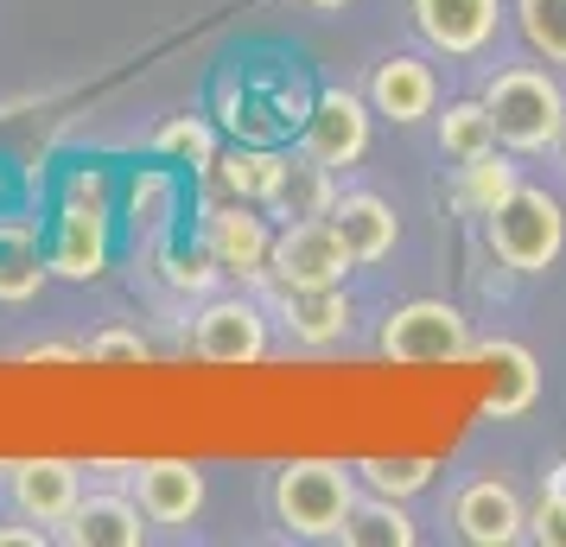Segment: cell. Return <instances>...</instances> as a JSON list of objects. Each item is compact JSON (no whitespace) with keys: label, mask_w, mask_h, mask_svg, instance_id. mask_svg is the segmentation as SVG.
I'll use <instances>...</instances> for the list:
<instances>
[{"label":"cell","mask_w":566,"mask_h":547,"mask_svg":"<svg viewBox=\"0 0 566 547\" xmlns=\"http://www.w3.org/2000/svg\"><path fill=\"white\" fill-rule=\"evenodd\" d=\"M205 255L242 281V287H268V261H274V223L261 217L249 198H223L205 210Z\"/></svg>","instance_id":"6"},{"label":"cell","mask_w":566,"mask_h":547,"mask_svg":"<svg viewBox=\"0 0 566 547\" xmlns=\"http://www.w3.org/2000/svg\"><path fill=\"white\" fill-rule=\"evenodd\" d=\"M217 274H223V267H217L205 249H198V255H172V261H166V281H172V287H185V293H210V281H217Z\"/></svg>","instance_id":"30"},{"label":"cell","mask_w":566,"mask_h":547,"mask_svg":"<svg viewBox=\"0 0 566 547\" xmlns=\"http://www.w3.org/2000/svg\"><path fill=\"white\" fill-rule=\"evenodd\" d=\"M134 496H140V516L159 528H191L205 516V471L191 459H147L134 465Z\"/></svg>","instance_id":"13"},{"label":"cell","mask_w":566,"mask_h":547,"mask_svg":"<svg viewBox=\"0 0 566 547\" xmlns=\"http://www.w3.org/2000/svg\"><path fill=\"white\" fill-rule=\"evenodd\" d=\"M484 242L510 274H547V267L560 261V249H566L560 198L541 191V185H515L510 198L484 217Z\"/></svg>","instance_id":"3"},{"label":"cell","mask_w":566,"mask_h":547,"mask_svg":"<svg viewBox=\"0 0 566 547\" xmlns=\"http://www.w3.org/2000/svg\"><path fill=\"white\" fill-rule=\"evenodd\" d=\"M57 541L71 547H140L147 522H140V496H122V491H90L77 496V509L52 528Z\"/></svg>","instance_id":"17"},{"label":"cell","mask_w":566,"mask_h":547,"mask_svg":"<svg viewBox=\"0 0 566 547\" xmlns=\"http://www.w3.org/2000/svg\"><path fill=\"white\" fill-rule=\"evenodd\" d=\"M332 223H337V235H344V249H350L357 267L388 261L395 242H401V217H395V204H388L382 191H337Z\"/></svg>","instance_id":"18"},{"label":"cell","mask_w":566,"mask_h":547,"mask_svg":"<svg viewBox=\"0 0 566 547\" xmlns=\"http://www.w3.org/2000/svg\"><path fill=\"white\" fill-rule=\"evenodd\" d=\"M274 522L300 541H344V522L357 509V465L337 459H293L274 471Z\"/></svg>","instance_id":"2"},{"label":"cell","mask_w":566,"mask_h":547,"mask_svg":"<svg viewBox=\"0 0 566 547\" xmlns=\"http://www.w3.org/2000/svg\"><path fill=\"white\" fill-rule=\"evenodd\" d=\"M154 154L179 159L191 172H210V166H217V134H210V122H198V115H172V122L154 134Z\"/></svg>","instance_id":"25"},{"label":"cell","mask_w":566,"mask_h":547,"mask_svg":"<svg viewBox=\"0 0 566 547\" xmlns=\"http://www.w3.org/2000/svg\"><path fill=\"white\" fill-rule=\"evenodd\" d=\"M528 535H535L541 547H566V496L541 491V503L528 509Z\"/></svg>","instance_id":"29"},{"label":"cell","mask_w":566,"mask_h":547,"mask_svg":"<svg viewBox=\"0 0 566 547\" xmlns=\"http://www.w3.org/2000/svg\"><path fill=\"white\" fill-rule=\"evenodd\" d=\"M217 179H223V198H249V204H274V191H281L286 179V159L268 154V147H235V154H217V166H210Z\"/></svg>","instance_id":"19"},{"label":"cell","mask_w":566,"mask_h":547,"mask_svg":"<svg viewBox=\"0 0 566 547\" xmlns=\"http://www.w3.org/2000/svg\"><path fill=\"white\" fill-rule=\"evenodd\" d=\"M452 528L471 547H515V541H528V503L515 496L510 477L484 471V477H471L452 496Z\"/></svg>","instance_id":"10"},{"label":"cell","mask_w":566,"mask_h":547,"mask_svg":"<svg viewBox=\"0 0 566 547\" xmlns=\"http://www.w3.org/2000/svg\"><path fill=\"white\" fill-rule=\"evenodd\" d=\"M413 32L446 57H478L503 27V0H408Z\"/></svg>","instance_id":"11"},{"label":"cell","mask_w":566,"mask_h":547,"mask_svg":"<svg viewBox=\"0 0 566 547\" xmlns=\"http://www.w3.org/2000/svg\"><path fill=\"white\" fill-rule=\"evenodd\" d=\"M0 547H45V528H0Z\"/></svg>","instance_id":"33"},{"label":"cell","mask_w":566,"mask_h":547,"mask_svg":"<svg viewBox=\"0 0 566 547\" xmlns=\"http://www.w3.org/2000/svg\"><path fill=\"white\" fill-rule=\"evenodd\" d=\"M369 108L382 115V122H395V128H413V122H427L439 108V77L427 57L413 52H388L376 71H369Z\"/></svg>","instance_id":"12"},{"label":"cell","mask_w":566,"mask_h":547,"mask_svg":"<svg viewBox=\"0 0 566 547\" xmlns=\"http://www.w3.org/2000/svg\"><path fill=\"white\" fill-rule=\"evenodd\" d=\"M433 471H439L433 459H363L357 477L376 496H401V503H408V496H420L427 484H433Z\"/></svg>","instance_id":"27"},{"label":"cell","mask_w":566,"mask_h":547,"mask_svg":"<svg viewBox=\"0 0 566 547\" xmlns=\"http://www.w3.org/2000/svg\"><path fill=\"white\" fill-rule=\"evenodd\" d=\"M515 185H522V172H515L510 147H490V154H478V159H464V166H459L452 198H459V210H471V217H490Z\"/></svg>","instance_id":"22"},{"label":"cell","mask_w":566,"mask_h":547,"mask_svg":"<svg viewBox=\"0 0 566 547\" xmlns=\"http://www.w3.org/2000/svg\"><path fill=\"white\" fill-rule=\"evenodd\" d=\"M344 541L350 547H413L420 541V528H413L408 503L401 496H357V509L344 522Z\"/></svg>","instance_id":"21"},{"label":"cell","mask_w":566,"mask_h":547,"mask_svg":"<svg viewBox=\"0 0 566 547\" xmlns=\"http://www.w3.org/2000/svg\"><path fill=\"white\" fill-rule=\"evenodd\" d=\"M166 210H172V179L140 172V179H134V191H128V223H134V235H140V230H159V223H166Z\"/></svg>","instance_id":"28"},{"label":"cell","mask_w":566,"mask_h":547,"mask_svg":"<svg viewBox=\"0 0 566 547\" xmlns=\"http://www.w3.org/2000/svg\"><path fill=\"white\" fill-rule=\"evenodd\" d=\"M433 134H439V154L452 159V166L490 154V147H503V140H496V122H490V108H484V96L446 103V115H433Z\"/></svg>","instance_id":"23"},{"label":"cell","mask_w":566,"mask_h":547,"mask_svg":"<svg viewBox=\"0 0 566 547\" xmlns=\"http://www.w3.org/2000/svg\"><path fill=\"white\" fill-rule=\"evenodd\" d=\"M90 364H147V338L140 332H103L90 344Z\"/></svg>","instance_id":"31"},{"label":"cell","mask_w":566,"mask_h":547,"mask_svg":"<svg viewBox=\"0 0 566 547\" xmlns=\"http://www.w3.org/2000/svg\"><path fill=\"white\" fill-rule=\"evenodd\" d=\"M560 147H566V140H560Z\"/></svg>","instance_id":"36"},{"label":"cell","mask_w":566,"mask_h":547,"mask_svg":"<svg viewBox=\"0 0 566 547\" xmlns=\"http://www.w3.org/2000/svg\"><path fill=\"white\" fill-rule=\"evenodd\" d=\"M471 357L490 369V389H484L490 420H522L541 401V369H535V350L528 344L490 338V344H471Z\"/></svg>","instance_id":"16"},{"label":"cell","mask_w":566,"mask_h":547,"mask_svg":"<svg viewBox=\"0 0 566 547\" xmlns=\"http://www.w3.org/2000/svg\"><path fill=\"white\" fill-rule=\"evenodd\" d=\"M541 491H554V496H566V459L554 471H547V484H541Z\"/></svg>","instance_id":"34"},{"label":"cell","mask_w":566,"mask_h":547,"mask_svg":"<svg viewBox=\"0 0 566 547\" xmlns=\"http://www.w3.org/2000/svg\"><path fill=\"white\" fill-rule=\"evenodd\" d=\"M300 7H312V13H344L350 0H300Z\"/></svg>","instance_id":"35"},{"label":"cell","mask_w":566,"mask_h":547,"mask_svg":"<svg viewBox=\"0 0 566 547\" xmlns=\"http://www.w3.org/2000/svg\"><path fill=\"white\" fill-rule=\"evenodd\" d=\"M7 491H13V509L27 522L57 528V522L77 509L83 471L71 459H20V465H7Z\"/></svg>","instance_id":"14"},{"label":"cell","mask_w":566,"mask_h":547,"mask_svg":"<svg viewBox=\"0 0 566 547\" xmlns=\"http://www.w3.org/2000/svg\"><path fill=\"white\" fill-rule=\"evenodd\" d=\"M45 274H52V261H39L27 235L20 242H7L0 249V306H27L32 293L45 287Z\"/></svg>","instance_id":"26"},{"label":"cell","mask_w":566,"mask_h":547,"mask_svg":"<svg viewBox=\"0 0 566 547\" xmlns=\"http://www.w3.org/2000/svg\"><path fill=\"white\" fill-rule=\"evenodd\" d=\"M484 108L496 122V140L510 154H554L566 140V90L554 71L541 64H503L496 77H484Z\"/></svg>","instance_id":"1"},{"label":"cell","mask_w":566,"mask_h":547,"mask_svg":"<svg viewBox=\"0 0 566 547\" xmlns=\"http://www.w3.org/2000/svg\"><path fill=\"white\" fill-rule=\"evenodd\" d=\"M471 344H478L471 338V318L452 299H408L376 332V350L395 357V364H464Z\"/></svg>","instance_id":"5"},{"label":"cell","mask_w":566,"mask_h":547,"mask_svg":"<svg viewBox=\"0 0 566 547\" xmlns=\"http://www.w3.org/2000/svg\"><path fill=\"white\" fill-rule=\"evenodd\" d=\"M357 261L344 249L332 217H293L274 230V261H268V287H332Z\"/></svg>","instance_id":"7"},{"label":"cell","mask_w":566,"mask_h":547,"mask_svg":"<svg viewBox=\"0 0 566 547\" xmlns=\"http://www.w3.org/2000/svg\"><path fill=\"white\" fill-rule=\"evenodd\" d=\"M274 313L306 350H332V344L350 338L357 306H350L344 281H332V287H274Z\"/></svg>","instance_id":"15"},{"label":"cell","mask_w":566,"mask_h":547,"mask_svg":"<svg viewBox=\"0 0 566 547\" xmlns=\"http://www.w3.org/2000/svg\"><path fill=\"white\" fill-rule=\"evenodd\" d=\"M369 140H376V108H369V96H357V90H325L312 103L306 128H300V154L325 159L337 172V166H357L369 154Z\"/></svg>","instance_id":"9"},{"label":"cell","mask_w":566,"mask_h":547,"mask_svg":"<svg viewBox=\"0 0 566 547\" xmlns=\"http://www.w3.org/2000/svg\"><path fill=\"white\" fill-rule=\"evenodd\" d=\"M510 13L528 52L547 64H566V0H515Z\"/></svg>","instance_id":"24"},{"label":"cell","mask_w":566,"mask_h":547,"mask_svg":"<svg viewBox=\"0 0 566 547\" xmlns=\"http://www.w3.org/2000/svg\"><path fill=\"white\" fill-rule=\"evenodd\" d=\"M191 350L205 364H261L268 357V313L249 293H217L191 318Z\"/></svg>","instance_id":"8"},{"label":"cell","mask_w":566,"mask_h":547,"mask_svg":"<svg viewBox=\"0 0 566 547\" xmlns=\"http://www.w3.org/2000/svg\"><path fill=\"white\" fill-rule=\"evenodd\" d=\"M108 179L96 166L71 172L64 185V210H57V242H52V274L57 281H96L108 267Z\"/></svg>","instance_id":"4"},{"label":"cell","mask_w":566,"mask_h":547,"mask_svg":"<svg viewBox=\"0 0 566 547\" xmlns=\"http://www.w3.org/2000/svg\"><path fill=\"white\" fill-rule=\"evenodd\" d=\"M83 344H27V364H83Z\"/></svg>","instance_id":"32"},{"label":"cell","mask_w":566,"mask_h":547,"mask_svg":"<svg viewBox=\"0 0 566 547\" xmlns=\"http://www.w3.org/2000/svg\"><path fill=\"white\" fill-rule=\"evenodd\" d=\"M332 204H337V172L325 159L300 154V159H286V179L268 210H281L286 223H293V217H332Z\"/></svg>","instance_id":"20"}]
</instances>
